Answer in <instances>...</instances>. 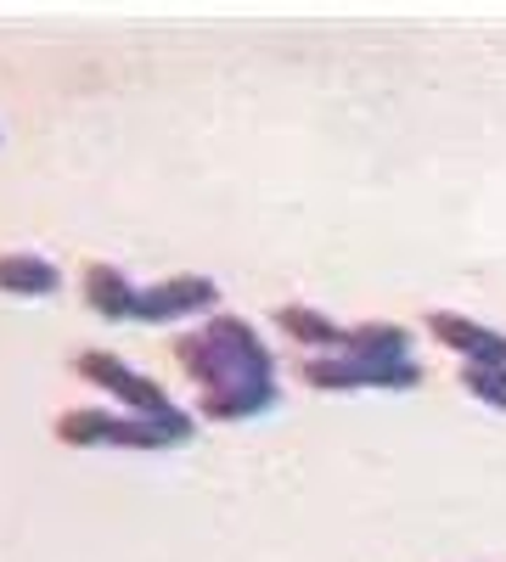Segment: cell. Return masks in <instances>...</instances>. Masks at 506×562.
I'll use <instances>...</instances> for the list:
<instances>
[{"mask_svg": "<svg viewBox=\"0 0 506 562\" xmlns=\"http://www.w3.org/2000/svg\"><path fill=\"white\" fill-rule=\"evenodd\" d=\"M175 366L203 389H237V383H276V355L243 315H209L203 333L175 338Z\"/></svg>", "mask_w": 506, "mask_h": 562, "instance_id": "obj_1", "label": "cell"}, {"mask_svg": "<svg viewBox=\"0 0 506 562\" xmlns=\"http://www.w3.org/2000/svg\"><path fill=\"white\" fill-rule=\"evenodd\" d=\"M74 371H79L85 383H97L102 394H119V400L130 405V416L164 422L175 445H187V439H192V428H198L192 411H180V405L147 378V371H130L119 355H108V349H79V355H74Z\"/></svg>", "mask_w": 506, "mask_h": 562, "instance_id": "obj_2", "label": "cell"}, {"mask_svg": "<svg viewBox=\"0 0 506 562\" xmlns=\"http://www.w3.org/2000/svg\"><path fill=\"white\" fill-rule=\"evenodd\" d=\"M299 378L310 389H327V394H349V389H417L423 383V366L417 360L372 366V360H349V355H310L299 366Z\"/></svg>", "mask_w": 506, "mask_h": 562, "instance_id": "obj_3", "label": "cell"}, {"mask_svg": "<svg viewBox=\"0 0 506 562\" xmlns=\"http://www.w3.org/2000/svg\"><path fill=\"white\" fill-rule=\"evenodd\" d=\"M220 304V288L209 276H169L158 281V288H142V304H135V321L147 326H169L180 315H203Z\"/></svg>", "mask_w": 506, "mask_h": 562, "instance_id": "obj_4", "label": "cell"}, {"mask_svg": "<svg viewBox=\"0 0 506 562\" xmlns=\"http://www.w3.org/2000/svg\"><path fill=\"white\" fill-rule=\"evenodd\" d=\"M428 333H434L445 349L462 355V366H506V338L495 333V326H484V321L434 310V315H428Z\"/></svg>", "mask_w": 506, "mask_h": 562, "instance_id": "obj_5", "label": "cell"}, {"mask_svg": "<svg viewBox=\"0 0 506 562\" xmlns=\"http://www.w3.org/2000/svg\"><path fill=\"white\" fill-rule=\"evenodd\" d=\"M79 293L102 321H135V304H142V288H130V276L108 259H90L79 270Z\"/></svg>", "mask_w": 506, "mask_h": 562, "instance_id": "obj_6", "label": "cell"}, {"mask_svg": "<svg viewBox=\"0 0 506 562\" xmlns=\"http://www.w3.org/2000/svg\"><path fill=\"white\" fill-rule=\"evenodd\" d=\"M349 360H372V366H400L411 360V326L400 321H360V326H344V349Z\"/></svg>", "mask_w": 506, "mask_h": 562, "instance_id": "obj_7", "label": "cell"}, {"mask_svg": "<svg viewBox=\"0 0 506 562\" xmlns=\"http://www.w3.org/2000/svg\"><path fill=\"white\" fill-rule=\"evenodd\" d=\"M276 326H282L293 344L315 349V355H338V349H344V326H338L333 315L310 310V304H282V310H276Z\"/></svg>", "mask_w": 506, "mask_h": 562, "instance_id": "obj_8", "label": "cell"}, {"mask_svg": "<svg viewBox=\"0 0 506 562\" xmlns=\"http://www.w3.org/2000/svg\"><path fill=\"white\" fill-rule=\"evenodd\" d=\"M57 265L52 259H40V254H0V293H12V299H45V293H57Z\"/></svg>", "mask_w": 506, "mask_h": 562, "instance_id": "obj_9", "label": "cell"}, {"mask_svg": "<svg viewBox=\"0 0 506 562\" xmlns=\"http://www.w3.org/2000/svg\"><path fill=\"white\" fill-rule=\"evenodd\" d=\"M270 405H276V383H237L220 394H198V416H209V422H248Z\"/></svg>", "mask_w": 506, "mask_h": 562, "instance_id": "obj_10", "label": "cell"}, {"mask_svg": "<svg viewBox=\"0 0 506 562\" xmlns=\"http://www.w3.org/2000/svg\"><path fill=\"white\" fill-rule=\"evenodd\" d=\"M57 439L68 450H85V445H113L119 439V411H102V405H74L57 416Z\"/></svg>", "mask_w": 506, "mask_h": 562, "instance_id": "obj_11", "label": "cell"}, {"mask_svg": "<svg viewBox=\"0 0 506 562\" xmlns=\"http://www.w3.org/2000/svg\"><path fill=\"white\" fill-rule=\"evenodd\" d=\"M462 389L495 411H506V366H462Z\"/></svg>", "mask_w": 506, "mask_h": 562, "instance_id": "obj_12", "label": "cell"}]
</instances>
